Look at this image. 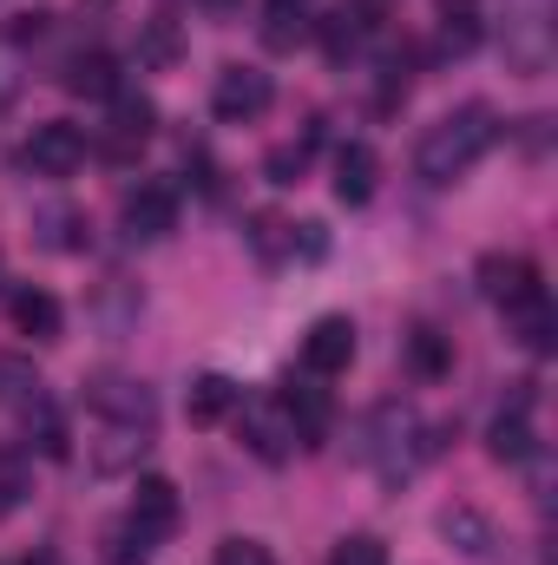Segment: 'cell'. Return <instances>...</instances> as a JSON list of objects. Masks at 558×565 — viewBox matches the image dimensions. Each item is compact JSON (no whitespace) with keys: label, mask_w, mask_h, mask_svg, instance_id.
Returning a JSON list of instances; mask_svg holds the SVG:
<instances>
[{"label":"cell","mask_w":558,"mask_h":565,"mask_svg":"<svg viewBox=\"0 0 558 565\" xmlns=\"http://www.w3.org/2000/svg\"><path fill=\"white\" fill-rule=\"evenodd\" d=\"M237 402H244V388H237L230 375H197V382H191V395H184V415H191L197 427H217Z\"/></svg>","instance_id":"obj_17"},{"label":"cell","mask_w":558,"mask_h":565,"mask_svg":"<svg viewBox=\"0 0 558 565\" xmlns=\"http://www.w3.org/2000/svg\"><path fill=\"white\" fill-rule=\"evenodd\" d=\"M486 454H493V460H506V467H519V460H533V454H539V440H533V395H519L500 422L486 427Z\"/></svg>","instance_id":"obj_12"},{"label":"cell","mask_w":558,"mask_h":565,"mask_svg":"<svg viewBox=\"0 0 558 565\" xmlns=\"http://www.w3.org/2000/svg\"><path fill=\"white\" fill-rule=\"evenodd\" d=\"M270 99H277V79H270L264 66H224L217 86H211V113H217L224 126H250V119H264Z\"/></svg>","instance_id":"obj_3"},{"label":"cell","mask_w":558,"mask_h":565,"mask_svg":"<svg viewBox=\"0 0 558 565\" xmlns=\"http://www.w3.org/2000/svg\"><path fill=\"white\" fill-rule=\"evenodd\" d=\"M368 26H375V13H368V0H342V7H329L322 13V53L342 66L348 53H362V40H368Z\"/></svg>","instance_id":"obj_14"},{"label":"cell","mask_w":558,"mask_h":565,"mask_svg":"<svg viewBox=\"0 0 558 565\" xmlns=\"http://www.w3.org/2000/svg\"><path fill=\"white\" fill-rule=\"evenodd\" d=\"M282 408H289V422L302 434V447H315V440L329 434V395H322V388H309V382L296 388V382H289V388H282Z\"/></svg>","instance_id":"obj_20"},{"label":"cell","mask_w":558,"mask_h":565,"mask_svg":"<svg viewBox=\"0 0 558 565\" xmlns=\"http://www.w3.org/2000/svg\"><path fill=\"white\" fill-rule=\"evenodd\" d=\"M33 395H40V375H33V362H20V355H0V402L26 408Z\"/></svg>","instance_id":"obj_28"},{"label":"cell","mask_w":558,"mask_h":565,"mask_svg":"<svg viewBox=\"0 0 558 565\" xmlns=\"http://www.w3.org/2000/svg\"><path fill=\"white\" fill-rule=\"evenodd\" d=\"M519 316V342L533 349V355H552V335H558V316H552V302L539 296V302H526V309H513Z\"/></svg>","instance_id":"obj_22"},{"label":"cell","mask_w":558,"mask_h":565,"mask_svg":"<svg viewBox=\"0 0 558 565\" xmlns=\"http://www.w3.org/2000/svg\"><path fill=\"white\" fill-rule=\"evenodd\" d=\"M506 60L519 79H539L552 66V20H546V0H519L506 13Z\"/></svg>","instance_id":"obj_5"},{"label":"cell","mask_w":558,"mask_h":565,"mask_svg":"<svg viewBox=\"0 0 558 565\" xmlns=\"http://www.w3.org/2000/svg\"><path fill=\"white\" fill-rule=\"evenodd\" d=\"M66 93H79V99H112V93H119V66H112L106 53H79V60L66 66Z\"/></svg>","instance_id":"obj_21"},{"label":"cell","mask_w":558,"mask_h":565,"mask_svg":"<svg viewBox=\"0 0 558 565\" xmlns=\"http://www.w3.org/2000/svg\"><path fill=\"white\" fill-rule=\"evenodd\" d=\"M13 329L33 335V342H60L66 316H60V302H53L46 289H20V296H13Z\"/></svg>","instance_id":"obj_19"},{"label":"cell","mask_w":558,"mask_h":565,"mask_svg":"<svg viewBox=\"0 0 558 565\" xmlns=\"http://www.w3.org/2000/svg\"><path fill=\"white\" fill-rule=\"evenodd\" d=\"M106 565H151V540H144L132 520H119L106 533Z\"/></svg>","instance_id":"obj_27"},{"label":"cell","mask_w":558,"mask_h":565,"mask_svg":"<svg viewBox=\"0 0 558 565\" xmlns=\"http://www.w3.org/2000/svg\"><path fill=\"white\" fill-rule=\"evenodd\" d=\"M433 447H440V427H427L415 408H401V402H382V408L368 415V427H362V460H368L388 487L408 480Z\"/></svg>","instance_id":"obj_2"},{"label":"cell","mask_w":558,"mask_h":565,"mask_svg":"<svg viewBox=\"0 0 558 565\" xmlns=\"http://www.w3.org/2000/svg\"><path fill=\"white\" fill-rule=\"evenodd\" d=\"M217 565H277V559H270L264 540H224L217 546Z\"/></svg>","instance_id":"obj_31"},{"label":"cell","mask_w":558,"mask_h":565,"mask_svg":"<svg viewBox=\"0 0 558 565\" xmlns=\"http://www.w3.org/2000/svg\"><path fill=\"white\" fill-rule=\"evenodd\" d=\"M309 13H315V0H264V46H270V53H289V46L315 26Z\"/></svg>","instance_id":"obj_18"},{"label":"cell","mask_w":558,"mask_h":565,"mask_svg":"<svg viewBox=\"0 0 558 565\" xmlns=\"http://www.w3.org/2000/svg\"><path fill=\"white\" fill-rule=\"evenodd\" d=\"M440 533L460 540V553H473V559H486V546H493V533H486V520H480L473 507H453V513L440 520Z\"/></svg>","instance_id":"obj_24"},{"label":"cell","mask_w":558,"mask_h":565,"mask_svg":"<svg viewBox=\"0 0 558 565\" xmlns=\"http://www.w3.org/2000/svg\"><path fill=\"white\" fill-rule=\"evenodd\" d=\"M408 362H415V375H427V382H440V375L453 369V355H447V342H440L433 329H415V335H408Z\"/></svg>","instance_id":"obj_26"},{"label":"cell","mask_w":558,"mask_h":565,"mask_svg":"<svg viewBox=\"0 0 558 565\" xmlns=\"http://www.w3.org/2000/svg\"><path fill=\"white\" fill-rule=\"evenodd\" d=\"M329 565H388V546L375 533H348V540H335Z\"/></svg>","instance_id":"obj_30"},{"label":"cell","mask_w":558,"mask_h":565,"mask_svg":"<svg viewBox=\"0 0 558 565\" xmlns=\"http://www.w3.org/2000/svg\"><path fill=\"white\" fill-rule=\"evenodd\" d=\"M178 53H184L178 26H171V20H151V26H144V40H139V60H144V66H171Z\"/></svg>","instance_id":"obj_29"},{"label":"cell","mask_w":558,"mask_h":565,"mask_svg":"<svg viewBox=\"0 0 558 565\" xmlns=\"http://www.w3.org/2000/svg\"><path fill=\"white\" fill-rule=\"evenodd\" d=\"M500 139V113L486 106V99H466V106H453V113H440L415 145V171L427 184H453V178H466L486 151Z\"/></svg>","instance_id":"obj_1"},{"label":"cell","mask_w":558,"mask_h":565,"mask_svg":"<svg viewBox=\"0 0 558 565\" xmlns=\"http://www.w3.org/2000/svg\"><path fill=\"white\" fill-rule=\"evenodd\" d=\"M132 526H139L144 540H164L171 526H178V487L164 480V473H139V487H132V513H126Z\"/></svg>","instance_id":"obj_11"},{"label":"cell","mask_w":558,"mask_h":565,"mask_svg":"<svg viewBox=\"0 0 558 565\" xmlns=\"http://www.w3.org/2000/svg\"><path fill=\"white\" fill-rule=\"evenodd\" d=\"M204 7H211V13H230V7H237V0H204Z\"/></svg>","instance_id":"obj_33"},{"label":"cell","mask_w":558,"mask_h":565,"mask_svg":"<svg viewBox=\"0 0 558 565\" xmlns=\"http://www.w3.org/2000/svg\"><path fill=\"white\" fill-rule=\"evenodd\" d=\"M119 231H126V244H158V237H171V231H178V191H171V184H139V191L126 198V211H119Z\"/></svg>","instance_id":"obj_9"},{"label":"cell","mask_w":558,"mask_h":565,"mask_svg":"<svg viewBox=\"0 0 558 565\" xmlns=\"http://www.w3.org/2000/svg\"><path fill=\"white\" fill-rule=\"evenodd\" d=\"M13 507H20V467L0 460V513H13Z\"/></svg>","instance_id":"obj_32"},{"label":"cell","mask_w":558,"mask_h":565,"mask_svg":"<svg viewBox=\"0 0 558 565\" xmlns=\"http://www.w3.org/2000/svg\"><path fill=\"white\" fill-rule=\"evenodd\" d=\"M40 224H46V250H86V237H93V224L79 217V211H40Z\"/></svg>","instance_id":"obj_23"},{"label":"cell","mask_w":558,"mask_h":565,"mask_svg":"<svg viewBox=\"0 0 558 565\" xmlns=\"http://www.w3.org/2000/svg\"><path fill=\"white\" fill-rule=\"evenodd\" d=\"M375 184H382V158H375V145L348 139L342 151H335V198H342V204H368Z\"/></svg>","instance_id":"obj_13"},{"label":"cell","mask_w":558,"mask_h":565,"mask_svg":"<svg viewBox=\"0 0 558 565\" xmlns=\"http://www.w3.org/2000/svg\"><path fill=\"white\" fill-rule=\"evenodd\" d=\"M237 434H244V447L257 454V460H270L282 467L289 454H296V422H289V408H282V395H264V402H250L244 415H237Z\"/></svg>","instance_id":"obj_7"},{"label":"cell","mask_w":558,"mask_h":565,"mask_svg":"<svg viewBox=\"0 0 558 565\" xmlns=\"http://www.w3.org/2000/svg\"><path fill=\"white\" fill-rule=\"evenodd\" d=\"M486 20H480V0H440V53L447 60H466L480 46Z\"/></svg>","instance_id":"obj_15"},{"label":"cell","mask_w":558,"mask_h":565,"mask_svg":"<svg viewBox=\"0 0 558 565\" xmlns=\"http://www.w3.org/2000/svg\"><path fill=\"white\" fill-rule=\"evenodd\" d=\"M158 132V106L144 93H112V151L126 158L132 145H144Z\"/></svg>","instance_id":"obj_16"},{"label":"cell","mask_w":558,"mask_h":565,"mask_svg":"<svg viewBox=\"0 0 558 565\" xmlns=\"http://www.w3.org/2000/svg\"><path fill=\"white\" fill-rule=\"evenodd\" d=\"M86 408H93V415H112V422L132 427V434H144L151 415H158L151 388L132 382V375H93V382H86Z\"/></svg>","instance_id":"obj_8"},{"label":"cell","mask_w":558,"mask_h":565,"mask_svg":"<svg viewBox=\"0 0 558 565\" xmlns=\"http://www.w3.org/2000/svg\"><path fill=\"white\" fill-rule=\"evenodd\" d=\"M86 132L73 126V119H46V126H33V139L20 145V164L33 171V178H73L79 164H86Z\"/></svg>","instance_id":"obj_4"},{"label":"cell","mask_w":558,"mask_h":565,"mask_svg":"<svg viewBox=\"0 0 558 565\" xmlns=\"http://www.w3.org/2000/svg\"><path fill=\"white\" fill-rule=\"evenodd\" d=\"M348 362H355V322H348V316H315L309 335H302V369H309L315 382H329V375H342Z\"/></svg>","instance_id":"obj_10"},{"label":"cell","mask_w":558,"mask_h":565,"mask_svg":"<svg viewBox=\"0 0 558 565\" xmlns=\"http://www.w3.org/2000/svg\"><path fill=\"white\" fill-rule=\"evenodd\" d=\"M480 296L500 302V309L513 316V309H526V302L546 296V277H539L533 257H506V250H493V257H480Z\"/></svg>","instance_id":"obj_6"},{"label":"cell","mask_w":558,"mask_h":565,"mask_svg":"<svg viewBox=\"0 0 558 565\" xmlns=\"http://www.w3.org/2000/svg\"><path fill=\"white\" fill-rule=\"evenodd\" d=\"M309 151H315V132H309V139H296V145H277V151L264 158V178H270V184H302Z\"/></svg>","instance_id":"obj_25"}]
</instances>
